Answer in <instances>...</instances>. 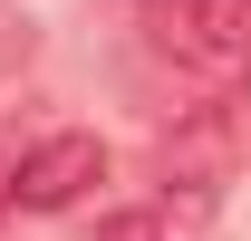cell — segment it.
Listing matches in <instances>:
<instances>
[{
	"instance_id": "1",
	"label": "cell",
	"mask_w": 251,
	"mask_h": 241,
	"mask_svg": "<svg viewBox=\"0 0 251 241\" xmlns=\"http://www.w3.org/2000/svg\"><path fill=\"white\" fill-rule=\"evenodd\" d=\"M155 48L203 87H251V10L242 0H145Z\"/></svg>"
},
{
	"instance_id": "2",
	"label": "cell",
	"mask_w": 251,
	"mask_h": 241,
	"mask_svg": "<svg viewBox=\"0 0 251 241\" xmlns=\"http://www.w3.org/2000/svg\"><path fill=\"white\" fill-rule=\"evenodd\" d=\"M97 183H106V145H97V135H49V145L20 154L10 203L20 212H68V203H87Z\"/></svg>"
},
{
	"instance_id": "3",
	"label": "cell",
	"mask_w": 251,
	"mask_h": 241,
	"mask_svg": "<svg viewBox=\"0 0 251 241\" xmlns=\"http://www.w3.org/2000/svg\"><path fill=\"white\" fill-rule=\"evenodd\" d=\"M97 241H164V222H155V212H106Z\"/></svg>"
},
{
	"instance_id": "4",
	"label": "cell",
	"mask_w": 251,
	"mask_h": 241,
	"mask_svg": "<svg viewBox=\"0 0 251 241\" xmlns=\"http://www.w3.org/2000/svg\"><path fill=\"white\" fill-rule=\"evenodd\" d=\"M10 174H20V164H0V203H10Z\"/></svg>"
},
{
	"instance_id": "5",
	"label": "cell",
	"mask_w": 251,
	"mask_h": 241,
	"mask_svg": "<svg viewBox=\"0 0 251 241\" xmlns=\"http://www.w3.org/2000/svg\"><path fill=\"white\" fill-rule=\"evenodd\" d=\"M242 10H251V0H242Z\"/></svg>"
}]
</instances>
